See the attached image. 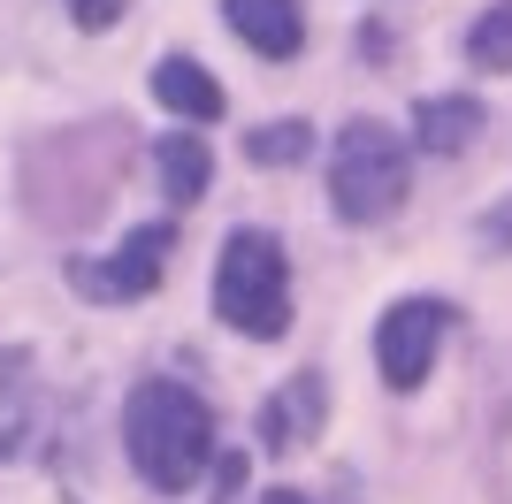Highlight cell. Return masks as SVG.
<instances>
[{"instance_id": "obj_14", "label": "cell", "mask_w": 512, "mask_h": 504, "mask_svg": "<svg viewBox=\"0 0 512 504\" xmlns=\"http://www.w3.org/2000/svg\"><path fill=\"white\" fill-rule=\"evenodd\" d=\"M69 16L85 23V31H107V23L123 16V0H69Z\"/></svg>"}, {"instance_id": "obj_8", "label": "cell", "mask_w": 512, "mask_h": 504, "mask_svg": "<svg viewBox=\"0 0 512 504\" xmlns=\"http://www.w3.org/2000/svg\"><path fill=\"white\" fill-rule=\"evenodd\" d=\"M314 428H321V375L306 367V375H291L283 398H268V413H260V443L283 451V443H306Z\"/></svg>"}, {"instance_id": "obj_1", "label": "cell", "mask_w": 512, "mask_h": 504, "mask_svg": "<svg viewBox=\"0 0 512 504\" xmlns=\"http://www.w3.org/2000/svg\"><path fill=\"white\" fill-rule=\"evenodd\" d=\"M123 443H130V466H138L161 497H184L214 466V413L184 382L153 375V382H138L130 405H123Z\"/></svg>"}, {"instance_id": "obj_4", "label": "cell", "mask_w": 512, "mask_h": 504, "mask_svg": "<svg viewBox=\"0 0 512 504\" xmlns=\"http://www.w3.org/2000/svg\"><path fill=\"white\" fill-rule=\"evenodd\" d=\"M169 245H176L169 222H146V230H130L107 260H69V283L85 298H146L153 283H161V268H169Z\"/></svg>"}, {"instance_id": "obj_15", "label": "cell", "mask_w": 512, "mask_h": 504, "mask_svg": "<svg viewBox=\"0 0 512 504\" xmlns=\"http://www.w3.org/2000/svg\"><path fill=\"white\" fill-rule=\"evenodd\" d=\"M268 504H314V497H299V489H276V497H268Z\"/></svg>"}, {"instance_id": "obj_10", "label": "cell", "mask_w": 512, "mask_h": 504, "mask_svg": "<svg viewBox=\"0 0 512 504\" xmlns=\"http://www.w3.org/2000/svg\"><path fill=\"white\" fill-rule=\"evenodd\" d=\"M413 130H421V146H428V153H459L474 130H482V107H474V100H421Z\"/></svg>"}, {"instance_id": "obj_11", "label": "cell", "mask_w": 512, "mask_h": 504, "mask_svg": "<svg viewBox=\"0 0 512 504\" xmlns=\"http://www.w3.org/2000/svg\"><path fill=\"white\" fill-rule=\"evenodd\" d=\"M23 390H31V352L0 359V459L23 451Z\"/></svg>"}, {"instance_id": "obj_6", "label": "cell", "mask_w": 512, "mask_h": 504, "mask_svg": "<svg viewBox=\"0 0 512 504\" xmlns=\"http://www.w3.org/2000/svg\"><path fill=\"white\" fill-rule=\"evenodd\" d=\"M222 16H230V31L253 46V54H268V62H283V54L306 46L299 0H222Z\"/></svg>"}, {"instance_id": "obj_3", "label": "cell", "mask_w": 512, "mask_h": 504, "mask_svg": "<svg viewBox=\"0 0 512 504\" xmlns=\"http://www.w3.org/2000/svg\"><path fill=\"white\" fill-rule=\"evenodd\" d=\"M329 199L344 222H383L406 199V138L375 115L337 130V161H329Z\"/></svg>"}, {"instance_id": "obj_5", "label": "cell", "mask_w": 512, "mask_h": 504, "mask_svg": "<svg viewBox=\"0 0 512 504\" xmlns=\"http://www.w3.org/2000/svg\"><path fill=\"white\" fill-rule=\"evenodd\" d=\"M444 329H451V306H444V298H398V306H390L383 329H375V359H383V382H390V390H413V382L428 375V359H436Z\"/></svg>"}, {"instance_id": "obj_13", "label": "cell", "mask_w": 512, "mask_h": 504, "mask_svg": "<svg viewBox=\"0 0 512 504\" xmlns=\"http://www.w3.org/2000/svg\"><path fill=\"white\" fill-rule=\"evenodd\" d=\"M245 153H253V161L260 168H291V161H306V153H314V130H306V123H260L253 130V138H245Z\"/></svg>"}, {"instance_id": "obj_12", "label": "cell", "mask_w": 512, "mask_h": 504, "mask_svg": "<svg viewBox=\"0 0 512 504\" xmlns=\"http://www.w3.org/2000/svg\"><path fill=\"white\" fill-rule=\"evenodd\" d=\"M467 62L474 69H512V0L482 8V23L467 31Z\"/></svg>"}, {"instance_id": "obj_7", "label": "cell", "mask_w": 512, "mask_h": 504, "mask_svg": "<svg viewBox=\"0 0 512 504\" xmlns=\"http://www.w3.org/2000/svg\"><path fill=\"white\" fill-rule=\"evenodd\" d=\"M153 100L169 107V115H184V123H214V115H222V84H214L192 54H169V62L153 69Z\"/></svg>"}, {"instance_id": "obj_9", "label": "cell", "mask_w": 512, "mask_h": 504, "mask_svg": "<svg viewBox=\"0 0 512 504\" xmlns=\"http://www.w3.org/2000/svg\"><path fill=\"white\" fill-rule=\"evenodd\" d=\"M153 161H161V191H169L176 207H192L199 191H207V146H199L192 130H169Z\"/></svg>"}, {"instance_id": "obj_2", "label": "cell", "mask_w": 512, "mask_h": 504, "mask_svg": "<svg viewBox=\"0 0 512 504\" xmlns=\"http://www.w3.org/2000/svg\"><path fill=\"white\" fill-rule=\"evenodd\" d=\"M214 314L237 336H283L291 329V260L268 230H237L214 260Z\"/></svg>"}]
</instances>
